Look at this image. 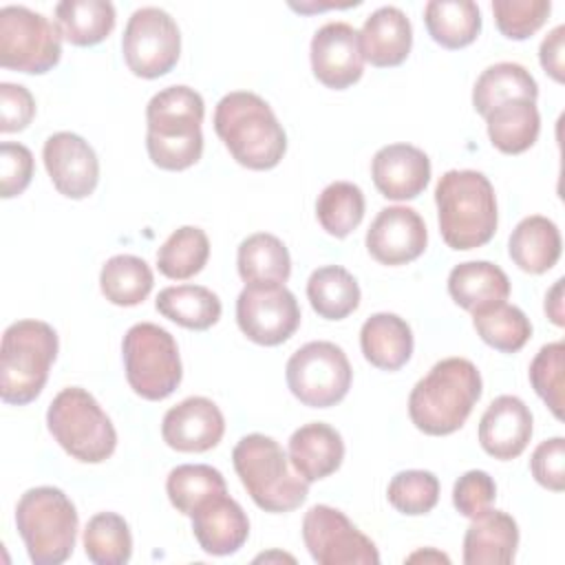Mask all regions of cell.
<instances>
[{"instance_id": "32", "label": "cell", "mask_w": 565, "mask_h": 565, "mask_svg": "<svg viewBox=\"0 0 565 565\" xmlns=\"http://www.w3.org/2000/svg\"><path fill=\"white\" fill-rule=\"evenodd\" d=\"M428 35L444 49H463L481 33V11L472 0H430L424 7Z\"/></svg>"}, {"instance_id": "29", "label": "cell", "mask_w": 565, "mask_h": 565, "mask_svg": "<svg viewBox=\"0 0 565 565\" xmlns=\"http://www.w3.org/2000/svg\"><path fill=\"white\" fill-rule=\"evenodd\" d=\"M236 265L245 285H285L291 274L285 243L267 232L252 234L238 245Z\"/></svg>"}, {"instance_id": "43", "label": "cell", "mask_w": 565, "mask_h": 565, "mask_svg": "<svg viewBox=\"0 0 565 565\" xmlns=\"http://www.w3.org/2000/svg\"><path fill=\"white\" fill-rule=\"evenodd\" d=\"M552 11L550 0H494L492 13L497 29L510 40L532 38Z\"/></svg>"}, {"instance_id": "5", "label": "cell", "mask_w": 565, "mask_h": 565, "mask_svg": "<svg viewBox=\"0 0 565 565\" xmlns=\"http://www.w3.org/2000/svg\"><path fill=\"white\" fill-rule=\"evenodd\" d=\"M234 470L252 501L271 514L300 508L309 494V483L291 470L282 446L263 433L238 439L232 450Z\"/></svg>"}, {"instance_id": "2", "label": "cell", "mask_w": 565, "mask_h": 565, "mask_svg": "<svg viewBox=\"0 0 565 565\" xmlns=\"http://www.w3.org/2000/svg\"><path fill=\"white\" fill-rule=\"evenodd\" d=\"M481 391V373L470 360H439L408 395L411 422L426 435H450L466 424Z\"/></svg>"}, {"instance_id": "37", "label": "cell", "mask_w": 565, "mask_h": 565, "mask_svg": "<svg viewBox=\"0 0 565 565\" xmlns=\"http://www.w3.org/2000/svg\"><path fill=\"white\" fill-rule=\"evenodd\" d=\"M210 258L207 234L196 225L174 230L157 249V267L166 278L188 280L196 276Z\"/></svg>"}, {"instance_id": "9", "label": "cell", "mask_w": 565, "mask_h": 565, "mask_svg": "<svg viewBox=\"0 0 565 565\" xmlns=\"http://www.w3.org/2000/svg\"><path fill=\"white\" fill-rule=\"evenodd\" d=\"M124 371L130 388L150 402L170 397L183 377L177 340L154 322L132 324L121 340Z\"/></svg>"}, {"instance_id": "26", "label": "cell", "mask_w": 565, "mask_h": 565, "mask_svg": "<svg viewBox=\"0 0 565 565\" xmlns=\"http://www.w3.org/2000/svg\"><path fill=\"white\" fill-rule=\"evenodd\" d=\"M360 347L375 369L399 371L413 355V331L397 313L380 311L364 320Z\"/></svg>"}, {"instance_id": "23", "label": "cell", "mask_w": 565, "mask_h": 565, "mask_svg": "<svg viewBox=\"0 0 565 565\" xmlns=\"http://www.w3.org/2000/svg\"><path fill=\"white\" fill-rule=\"evenodd\" d=\"M360 46L364 62L377 68L399 66L413 46V26L397 7L375 9L360 29Z\"/></svg>"}, {"instance_id": "7", "label": "cell", "mask_w": 565, "mask_h": 565, "mask_svg": "<svg viewBox=\"0 0 565 565\" xmlns=\"http://www.w3.org/2000/svg\"><path fill=\"white\" fill-rule=\"evenodd\" d=\"M15 525L31 563L60 565L73 554L79 519L64 490L38 486L18 499Z\"/></svg>"}, {"instance_id": "4", "label": "cell", "mask_w": 565, "mask_h": 565, "mask_svg": "<svg viewBox=\"0 0 565 565\" xmlns=\"http://www.w3.org/2000/svg\"><path fill=\"white\" fill-rule=\"evenodd\" d=\"M441 238L457 252L492 241L499 223L497 196L490 179L477 170H448L435 188Z\"/></svg>"}, {"instance_id": "14", "label": "cell", "mask_w": 565, "mask_h": 565, "mask_svg": "<svg viewBox=\"0 0 565 565\" xmlns=\"http://www.w3.org/2000/svg\"><path fill=\"white\" fill-rule=\"evenodd\" d=\"M236 322L252 342L276 347L300 327V307L285 285H245L236 298Z\"/></svg>"}, {"instance_id": "49", "label": "cell", "mask_w": 565, "mask_h": 565, "mask_svg": "<svg viewBox=\"0 0 565 565\" xmlns=\"http://www.w3.org/2000/svg\"><path fill=\"white\" fill-rule=\"evenodd\" d=\"M545 313L550 316V320L556 327L565 324V318H563V278H558L554 282V287L547 291V296H545Z\"/></svg>"}, {"instance_id": "45", "label": "cell", "mask_w": 565, "mask_h": 565, "mask_svg": "<svg viewBox=\"0 0 565 565\" xmlns=\"http://www.w3.org/2000/svg\"><path fill=\"white\" fill-rule=\"evenodd\" d=\"M33 179V154L26 146L2 141L0 146V192L2 199L22 194Z\"/></svg>"}, {"instance_id": "30", "label": "cell", "mask_w": 565, "mask_h": 565, "mask_svg": "<svg viewBox=\"0 0 565 565\" xmlns=\"http://www.w3.org/2000/svg\"><path fill=\"white\" fill-rule=\"evenodd\" d=\"M539 97V84L530 71L516 62H497L488 66L475 82L472 106L486 117L492 108L510 99H532Z\"/></svg>"}, {"instance_id": "46", "label": "cell", "mask_w": 565, "mask_h": 565, "mask_svg": "<svg viewBox=\"0 0 565 565\" xmlns=\"http://www.w3.org/2000/svg\"><path fill=\"white\" fill-rule=\"evenodd\" d=\"M565 439L550 437L541 441L530 459V470L536 483L552 492H563L565 488Z\"/></svg>"}, {"instance_id": "6", "label": "cell", "mask_w": 565, "mask_h": 565, "mask_svg": "<svg viewBox=\"0 0 565 565\" xmlns=\"http://www.w3.org/2000/svg\"><path fill=\"white\" fill-rule=\"evenodd\" d=\"M57 333L42 320H18L2 333L0 344V397L4 404L24 406L33 402L57 358Z\"/></svg>"}, {"instance_id": "19", "label": "cell", "mask_w": 565, "mask_h": 565, "mask_svg": "<svg viewBox=\"0 0 565 565\" xmlns=\"http://www.w3.org/2000/svg\"><path fill=\"white\" fill-rule=\"evenodd\" d=\"M371 177L382 196L411 201L417 199L430 181V159L417 146L388 143L375 152Z\"/></svg>"}, {"instance_id": "24", "label": "cell", "mask_w": 565, "mask_h": 565, "mask_svg": "<svg viewBox=\"0 0 565 565\" xmlns=\"http://www.w3.org/2000/svg\"><path fill=\"white\" fill-rule=\"evenodd\" d=\"M519 547V525L503 512L488 508L470 519L463 534L466 565H508L514 561Z\"/></svg>"}, {"instance_id": "47", "label": "cell", "mask_w": 565, "mask_h": 565, "mask_svg": "<svg viewBox=\"0 0 565 565\" xmlns=\"http://www.w3.org/2000/svg\"><path fill=\"white\" fill-rule=\"evenodd\" d=\"M35 117V99L22 84H0V132H20Z\"/></svg>"}, {"instance_id": "50", "label": "cell", "mask_w": 565, "mask_h": 565, "mask_svg": "<svg viewBox=\"0 0 565 565\" xmlns=\"http://www.w3.org/2000/svg\"><path fill=\"white\" fill-rule=\"evenodd\" d=\"M417 558H424V561H444V563H448V556L446 554H439V552H415V554H411L408 556V561H417Z\"/></svg>"}, {"instance_id": "33", "label": "cell", "mask_w": 565, "mask_h": 565, "mask_svg": "<svg viewBox=\"0 0 565 565\" xmlns=\"http://www.w3.org/2000/svg\"><path fill=\"white\" fill-rule=\"evenodd\" d=\"M157 311L192 331H205L221 318L218 296L203 285H177L166 287L157 296Z\"/></svg>"}, {"instance_id": "18", "label": "cell", "mask_w": 565, "mask_h": 565, "mask_svg": "<svg viewBox=\"0 0 565 565\" xmlns=\"http://www.w3.org/2000/svg\"><path fill=\"white\" fill-rule=\"evenodd\" d=\"M223 433L225 417L221 408L201 395L185 397L161 422L163 441L179 452H205L223 439Z\"/></svg>"}, {"instance_id": "15", "label": "cell", "mask_w": 565, "mask_h": 565, "mask_svg": "<svg viewBox=\"0 0 565 565\" xmlns=\"http://www.w3.org/2000/svg\"><path fill=\"white\" fill-rule=\"evenodd\" d=\"M311 71L320 84L333 90L353 86L364 73L360 31L347 22H327L311 38Z\"/></svg>"}, {"instance_id": "31", "label": "cell", "mask_w": 565, "mask_h": 565, "mask_svg": "<svg viewBox=\"0 0 565 565\" xmlns=\"http://www.w3.org/2000/svg\"><path fill=\"white\" fill-rule=\"evenodd\" d=\"M115 7L108 0H62L55 4V24L73 46H95L115 29Z\"/></svg>"}, {"instance_id": "41", "label": "cell", "mask_w": 565, "mask_h": 565, "mask_svg": "<svg viewBox=\"0 0 565 565\" xmlns=\"http://www.w3.org/2000/svg\"><path fill=\"white\" fill-rule=\"evenodd\" d=\"M386 497L402 514H428L439 501V479L430 470H402L391 479Z\"/></svg>"}, {"instance_id": "28", "label": "cell", "mask_w": 565, "mask_h": 565, "mask_svg": "<svg viewBox=\"0 0 565 565\" xmlns=\"http://www.w3.org/2000/svg\"><path fill=\"white\" fill-rule=\"evenodd\" d=\"M490 143L503 154L530 150L541 130V115L532 99H510L486 115Z\"/></svg>"}, {"instance_id": "1", "label": "cell", "mask_w": 565, "mask_h": 565, "mask_svg": "<svg viewBox=\"0 0 565 565\" xmlns=\"http://www.w3.org/2000/svg\"><path fill=\"white\" fill-rule=\"evenodd\" d=\"M203 97L183 84L152 95L146 106V148L154 166L179 172L203 154Z\"/></svg>"}, {"instance_id": "48", "label": "cell", "mask_w": 565, "mask_h": 565, "mask_svg": "<svg viewBox=\"0 0 565 565\" xmlns=\"http://www.w3.org/2000/svg\"><path fill=\"white\" fill-rule=\"evenodd\" d=\"M563 40H565V26L558 24L554 26L545 40L541 42V49H539V60H541V66L543 71L558 84H563L565 79V62H563Z\"/></svg>"}, {"instance_id": "38", "label": "cell", "mask_w": 565, "mask_h": 565, "mask_svg": "<svg viewBox=\"0 0 565 565\" xmlns=\"http://www.w3.org/2000/svg\"><path fill=\"white\" fill-rule=\"evenodd\" d=\"M472 324L477 335L501 353L521 351L532 335L530 318L519 307L508 302H497L475 311Z\"/></svg>"}, {"instance_id": "22", "label": "cell", "mask_w": 565, "mask_h": 565, "mask_svg": "<svg viewBox=\"0 0 565 565\" xmlns=\"http://www.w3.org/2000/svg\"><path fill=\"white\" fill-rule=\"evenodd\" d=\"M287 455L294 470L307 483H313L333 475L342 466L344 441L333 426L324 422H309L291 433Z\"/></svg>"}, {"instance_id": "17", "label": "cell", "mask_w": 565, "mask_h": 565, "mask_svg": "<svg viewBox=\"0 0 565 565\" xmlns=\"http://www.w3.org/2000/svg\"><path fill=\"white\" fill-rule=\"evenodd\" d=\"M44 168L60 194L66 199H86L99 181V159L93 146L75 132H55L42 148Z\"/></svg>"}, {"instance_id": "12", "label": "cell", "mask_w": 565, "mask_h": 565, "mask_svg": "<svg viewBox=\"0 0 565 565\" xmlns=\"http://www.w3.org/2000/svg\"><path fill=\"white\" fill-rule=\"evenodd\" d=\"M126 66L143 79L170 73L181 53V33L174 18L159 7L132 11L121 38Z\"/></svg>"}, {"instance_id": "21", "label": "cell", "mask_w": 565, "mask_h": 565, "mask_svg": "<svg viewBox=\"0 0 565 565\" xmlns=\"http://www.w3.org/2000/svg\"><path fill=\"white\" fill-rule=\"evenodd\" d=\"M190 519L194 539L201 550L212 556H230L238 552L249 536V519L227 492L207 499Z\"/></svg>"}, {"instance_id": "40", "label": "cell", "mask_w": 565, "mask_h": 565, "mask_svg": "<svg viewBox=\"0 0 565 565\" xmlns=\"http://www.w3.org/2000/svg\"><path fill=\"white\" fill-rule=\"evenodd\" d=\"M366 201L360 185L351 181H333L329 183L318 201L316 216L322 230L335 238L349 236L364 218Z\"/></svg>"}, {"instance_id": "8", "label": "cell", "mask_w": 565, "mask_h": 565, "mask_svg": "<svg viewBox=\"0 0 565 565\" xmlns=\"http://www.w3.org/2000/svg\"><path fill=\"white\" fill-rule=\"evenodd\" d=\"M46 426L53 439L82 463H102L115 452L117 430L99 402L82 386L62 388L51 399Z\"/></svg>"}, {"instance_id": "42", "label": "cell", "mask_w": 565, "mask_h": 565, "mask_svg": "<svg viewBox=\"0 0 565 565\" xmlns=\"http://www.w3.org/2000/svg\"><path fill=\"white\" fill-rule=\"evenodd\" d=\"M563 358L565 344L550 342L539 349L530 364V382L556 419H563Z\"/></svg>"}, {"instance_id": "11", "label": "cell", "mask_w": 565, "mask_h": 565, "mask_svg": "<svg viewBox=\"0 0 565 565\" xmlns=\"http://www.w3.org/2000/svg\"><path fill=\"white\" fill-rule=\"evenodd\" d=\"M62 57V33L46 15L9 4L0 9V66L42 75Z\"/></svg>"}, {"instance_id": "35", "label": "cell", "mask_w": 565, "mask_h": 565, "mask_svg": "<svg viewBox=\"0 0 565 565\" xmlns=\"http://www.w3.org/2000/svg\"><path fill=\"white\" fill-rule=\"evenodd\" d=\"M154 285L150 265L132 254H117L108 258L99 271V287L108 302L117 307L141 305Z\"/></svg>"}, {"instance_id": "10", "label": "cell", "mask_w": 565, "mask_h": 565, "mask_svg": "<svg viewBox=\"0 0 565 565\" xmlns=\"http://www.w3.org/2000/svg\"><path fill=\"white\" fill-rule=\"evenodd\" d=\"M291 395L311 408H329L342 402L351 388L353 371L342 347L313 340L291 353L285 366Z\"/></svg>"}, {"instance_id": "25", "label": "cell", "mask_w": 565, "mask_h": 565, "mask_svg": "<svg viewBox=\"0 0 565 565\" xmlns=\"http://www.w3.org/2000/svg\"><path fill=\"white\" fill-rule=\"evenodd\" d=\"M448 294L466 311L475 313L510 296L508 274L490 260H466L450 269Z\"/></svg>"}, {"instance_id": "34", "label": "cell", "mask_w": 565, "mask_h": 565, "mask_svg": "<svg viewBox=\"0 0 565 565\" xmlns=\"http://www.w3.org/2000/svg\"><path fill=\"white\" fill-rule=\"evenodd\" d=\"M311 309L324 320H342L360 305V285L353 274L340 265H324L311 271L307 280Z\"/></svg>"}, {"instance_id": "3", "label": "cell", "mask_w": 565, "mask_h": 565, "mask_svg": "<svg viewBox=\"0 0 565 565\" xmlns=\"http://www.w3.org/2000/svg\"><path fill=\"white\" fill-rule=\"evenodd\" d=\"M214 130L232 159L249 170L276 168L287 150V135L271 106L249 90H232L218 99Z\"/></svg>"}, {"instance_id": "20", "label": "cell", "mask_w": 565, "mask_h": 565, "mask_svg": "<svg viewBox=\"0 0 565 565\" xmlns=\"http://www.w3.org/2000/svg\"><path fill=\"white\" fill-rule=\"evenodd\" d=\"M532 413L516 395H499L490 402L479 422L481 448L499 459H516L532 439Z\"/></svg>"}, {"instance_id": "16", "label": "cell", "mask_w": 565, "mask_h": 565, "mask_svg": "<svg viewBox=\"0 0 565 565\" xmlns=\"http://www.w3.org/2000/svg\"><path fill=\"white\" fill-rule=\"evenodd\" d=\"M428 245L426 223L408 205H388L377 212L369 232L366 249L382 265H406L424 254Z\"/></svg>"}, {"instance_id": "36", "label": "cell", "mask_w": 565, "mask_h": 565, "mask_svg": "<svg viewBox=\"0 0 565 565\" xmlns=\"http://www.w3.org/2000/svg\"><path fill=\"white\" fill-rule=\"evenodd\" d=\"M166 492L177 512L192 516L207 499L225 494V477L207 463H181L170 470Z\"/></svg>"}, {"instance_id": "13", "label": "cell", "mask_w": 565, "mask_h": 565, "mask_svg": "<svg viewBox=\"0 0 565 565\" xmlns=\"http://www.w3.org/2000/svg\"><path fill=\"white\" fill-rule=\"evenodd\" d=\"M302 541L318 565H377L375 543L344 512L318 503L302 519Z\"/></svg>"}, {"instance_id": "44", "label": "cell", "mask_w": 565, "mask_h": 565, "mask_svg": "<svg viewBox=\"0 0 565 565\" xmlns=\"http://www.w3.org/2000/svg\"><path fill=\"white\" fill-rule=\"evenodd\" d=\"M494 499L497 483L486 470H468L455 481L452 505L466 519H475L477 514L492 508Z\"/></svg>"}, {"instance_id": "27", "label": "cell", "mask_w": 565, "mask_h": 565, "mask_svg": "<svg viewBox=\"0 0 565 565\" xmlns=\"http://www.w3.org/2000/svg\"><path fill=\"white\" fill-rule=\"evenodd\" d=\"M563 241L556 223L547 216L532 214L516 223L508 241L512 263L527 274H545L561 258Z\"/></svg>"}, {"instance_id": "39", "label": "cell", "mask_w": 565, "mask_h": 565, "mask_svg": "<svg viewBox=\"0 0 565 565\" xmlns=\"http://www.w3.org/2000/svg\"><path fill=\"white\" fill-rule=\"evenodd\" d=\"M84 552L95 565H124L132 554V534L117 512H97L84 527Z\"/></svg>"}]
</instances>
